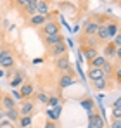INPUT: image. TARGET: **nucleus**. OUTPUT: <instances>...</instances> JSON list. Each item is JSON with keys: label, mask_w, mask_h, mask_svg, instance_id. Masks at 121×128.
Instances as JSON below:
<instances>
[{"label": "nucleus", "mask_w": 121, "mask_h": 128, "mask_svg": "<svg viewBox=\"0 0 121 128\" xmlns=\"http://www.w3.org/2000/svg\"><path fill=\"white\" fill-rule=\"evenodd\" d=\"M40 33L42 36H48V35H57L60 33V24L57 19H48L40 26Z\"/></svg>", "instance_id": "obj_1"}, {"label": "nucleus", "mask_w": 121, "mask_h": 128, "mask_svg": "<svg viewBox=\"0 0 121 128\" xmlns=\"http://www.w3.org/2000/svg\"><path fill=\"white\" fill-rule=\"evenodd\" d=\"M16 66V57L9 48H2V56H0V68L2 69H12Z\"/></svg>", "instance_id": "obj_2"}, {"label": "nucleus", "mask_w": 121, "mask_h": 128, "mask_svg": "<svg viewBox=\"0 0 121 128\" xmlns=\"http://www.w3.org/2000/svg\"><path fill=\"white\" fill-rule=\"evenodd\" d=\"M56 68L59 69L60 73H69V74H73L71 61H69L68 56H60V57H57V59H56Z\"/></svg>", "instance_id": "obj_3"}, {"label": "nucleus", "mask_w": 121, "mask_h": 128, "mask_svg": "<svg viewBox=\"0 0 121 128\" xmlns=\"http://www.w3.org/2000/svg\"><path fill=\"white\" fill-rule=\"evenodd\" d=\"M47 52H48V56H52V57H60V56H66V54H68V45H66V42L56 43V45L48 47V48H47Z\"/></svg>", "instance_id": "obj_4"}, {"label": "nucleus", "mask_w": 121, "mask_h": 128, "mask_svg": "<svg viewBox=\"0 0 121 128\" xmlns=\"http://www.w3.org/2000/svg\"><path fill=\"white\" fill-rule=\"evenodd\" d=\"M100 24H102L100 21H86L83 24V26H85V28H83V36H95Z\"/></svg>", "instance_id": "obj_5"}, {"label": "nucleus", "mask_w": 121, "mask_h": 128, "mask_svg": "<svg viewBox=\"0 0 121 128\" xmlns=\"http://www.w3.org/2000/svg\"><path fill=\"white\" fill-rule=\"evenodd\" d=\"M88 120H90V128H104L106 126V120L102 118L100 112H90L88 114Z\"/></svg>", "instance_id": "obj_6"}, {"label": "nucleus", "mask_w": 121, "mask_h": 128, "mask_svg": "<svg viewBox=\"0 0 121 128\" xmlns=\"http://www.w3.org/2000/svg\"><path fill=\"white\" fill-rule=\"evenodd\" d=\"M19 114L21 116H30V114H33V111H35V102L33 100H30V99H26V100H22L19 106Z\"/></svg>", "instance_id": "obj_7"}, {"label": "nucleus", "mask_w": 121, "mask_h": 128, "mask_svg": "<svg viewBox=\"0 0 121 128\" xmlns=\"http://www.w3.org/2000/svg\"><path fill=\"white\" fill-rule=\"evenodd\" d=\"M60 42H66V38H64V35H62V33L43 36V45H45L47 48H48V47H52V45H56V43H60Z\"/></svg>", "instance_id": "obj_8"}, {"label": "nucleus", "mask_w": 121, "mask_h": 128, "mask_svg": "<svg viewBox=\"0 0 121 128\" xmlns=\"http://www.w3.org/2000/svg\"><path fill=\"white\" fill-rule=\"evenodd\" d=\"M78 50H80L81 56H85V59H86V61H90L92 57H95V56L99 54L97 47H90V45H83V43H81V47L78 48Z\"/></svg>", "instance_id": "obj_9"}, {"label": "nucleus", "mask_w": 121, "mask_h": 128, "mask_svg": "<svg viewBox=\"0 0 121 128\" xmlns=\"http://www.w3.org/2000/svg\"><path fill=\"white\" fill-rule=\"evenodd\" d=\"M74 82H76L74 74H69V73H62V76L59 78V88H60V90H64V88H68V86L74 85Z\"/></svg>", "instance_id": "obj_10"}, {"label": "nucleus", "mask_w": 121, "mask_h": 128, "mask_svg": "<svg viewBox=\"0 0 121 128\" xmlns=\"http://www.w3.org/2000/svg\"><path fill=\"white\" fill-rule=\"evenodd\" d=\"M45 21H48V19H47V16H43V14H33V16L28 18V24L33 26V28H40Z\"/></svg>", "instance_id": "obj_11"}, {"label": "nucleus", "mask_w": 121, "mask_h": 128, "mask_svg": "<svg viewBox=\"0 0 121 128\" xmlns=\"http://www.w3.org/2000/svg\"><path fill=\"white\" fill-rule=\"evenodd\" d=\"M19 94H21L22 99H30V97L35 94V86H33V83L22 82V83H21V88H19Z\"/></svg>", "instance_id": "obj_12"}, {"label": "nucleus", "mask_w": 121, "mask_h": 128, "mask_svg": "<svg viewBox=\"0 0 121 128\" xmlns=\"http://www.w3.org/2000/svg\"><path fill=\"white\" fill-rule=\"evenodd\" d=\"M35 7H36V14L47 16L50 12V2L48 0H36L35 2Z\"/></svg>", "instance_id": "obj_13"}, {"label": "nucleus", "mask_w": 121, "mask_h": 128, "mask_svg": "<svg viewBox=\"0 0 121 128\" xmlns=\"http://www.w3.org/2000/svg\"><path fill=\"white\" fill-rule=\"evenodd\" d=\"M97 40H99V43H106L109 42V31H107V24L104 22V24H100L99 26V30H97Z\"/></svg>", "instance_id": "obj_14"}, {"label": "nucleus", "mask_w": 121, "mask_h": 128, "mask_svg": "<svg viewBox=\"0 0 121 128\" xmlns=\"http://www.w3.org/2000/svg\"><path fill=\"white\" fill-rule=\"evenodd\" d=\"M0 107H2L4 111H9V109L16 107V100L12 99L10 94H4V95H2V104H0Z\"/></svg>", "instance_id": "obj_15"}, {"label": "nucleus", "mask_w": 121, "mask_h": 128, "mask_svg": "<svg viewBox=\"0 0 121 128\" xmlns=\"http://www.w3.org/2000/svg\"><path fill=\"white\" fill-rule=\"evenodd\" d=\"M106 61H107V57H104L102 54H97L95 57H92L88 61V68H102L106 64Z\"/></svg>", "instance_id": "obj_16"}, {"label": "nucleus", "mask_w": 121, "mask_h": 128, "mask_svg": "<svg viewBox=\"0 0 121 128\" xmlns=\"http://www.w3.org/2000/svg\"><path fill=\"white\" fill-rule=\"evenodd\" d=\"M60 111H62V106H56V107H48L47 109V118L52 120V121H57L60 118Z\"/></svg>", "instance_id": "obj_17"}, {"label": "nucleus", "mask_w": 121, "mask_h": 128, "mask_svg": "<svg viewBox=\"0 0 121 128\" xmlns=\"http://www.w3.org/2000/svg\"><path fill=\"white\" fill-rule=\"evenodd\" d=\"M116 52H118V47L109 40V43H106V47H104V54L102 56L111 59V57H116Z\"/></svg>", "instance_id": "obj_18"}, {"label": "nucleus", "mask_w": 121, "mask_h": 128, "mask_svg": "<svg viewBox=\"0 0 121 128\" xmlns=\"http://www.w3.org/2000/svg\"><path fill=\"white\" fill-rule=\"evenodd\" d=\"M80 106L90 114V112H94L95 111V102H94V99L92 97H86V99H81L80 100Z\"/></svg>", "instance_id": "obj_19"}, {"label": "nucleus", "mask_w": 121, "mask_h": 128, "mask_svg": "<svg viewBox=\"0 0 121 128\" xmlns=\"http://www.w3.org/2000/svg\"><path fill=\"white\" fill-rule=\"evenodd\" d=\"M88 80L94 82V80H99V78H104V71L100 68H88V73H86Z\"/></svg>", "instance_id": "obj_20"}, {"label": "nucleus", "mask_w": 121, "mask_h": 128, "mask_svg": "<svg viewBox=\"0 0 121 128\" xmlns=\"http://www.w3.org/2000/svg\"><path fill=\"white\" fill-rule=\"evenodd\" d=\"M92 86H94L97 92L107 90V78L104 76V78H99V80H94V82H92Z\"/></svg>", "instance_id": "obj_21"}, {"label": "nucleus", "mask_w": 121, "mask_h": 128, "mask_svg": "<svg viewBox=\"0 0 121 128\" xmlns=\"http://www.w3.org/2000/svg\"><path fill=\"white\" fill-rule=\"evenodd\" d=\"M112 118H121V97H116L112 102Z\"/></svg>", "instance_id": "obj_22"}, {"label": "nucleus", "mask_w": 121, "mask_h": 128, "mask_svg": "<svg viewBox=\"0 0 121 128\" xmlns=\"http://www.w3.org/2000/svg\"><path fill=\"white\" fill-rule=\"evenodd\" d=\"M22 82H24V74H22L21 71H18V73H16V76H14V78H10V83H9V85L12 86V88H16V86H19Z\"/></svg>", "instance_id": "obj_23"}, {"label": "nucleus", "mask_w": 121, "mask_h": 128, "mask_svg": "<svg viewBox=\"0 0 121 128\" xmlns=\"http://www.w3.org/2000/svg\"><path fill=\"white\" fill-rule=\"evenodd\" d=\"M31 121H33L31 114H30V116H19V120H18L19 128H30V126H31Z\"/></svg>", "instance_id": "obj_24"}, {"label": "nucleus", "mask_w": 121, "mask_h": 128, "mask_svg": "<svg viewBox=\"0 0 121 128\" xmlns=\"http://www.w3.org/2000/svg\"><path fill=\"white\" fill-rule=\"evenodd\" d=\"M107 24V31H109V40H112L118 35V22H106Z\"/></svg>", "instance_id": "obj_25"}, {"label": "nucleus", "mask_w": 121, "mask_h": 128, "mask_svg": "<svg viewBox=\"0 0 121 128\" xmlns=\"http://www.w3.org/2000/svg\"><path fill=\"white\" fill-rule=\"evenodd\" d=\"M100 69L104 71V76H106V78H107V76L111 78V76H112V73H114V66H112L111 62H109V61H106V64L102 66Z\"/></svg>", "instance_id": "obj_26"}, {"label": "nucleus", "mask_w": 121, "mask_h": 128, "mask_svg": "<svg viewBox=\"0 0 121 128\" xmlns=\"http://www.w3.org/2000/svg\"><path fill=\"white\" fill-rule=\"evenodd\" d=\"M5 114H7V118L10 120V121H18L19 120V111L16 109V107H12V109H9V111H5Z\"/></svg>", "instance_id": "obj_27"}, {"label": "nucleus", "mask_w": 121, "mask_h": 128, "mask_svg": "<svg viewBox=\"0 0 121 128\" xmlns=\"http://www.w3.org/2000/svg\"><path fill=\"white\" fill-rule=\"evenodd\" d=\"M48 94H45V92H38L36 94V100L40 102V104H47V100H48Z\"/></svg>", "instance_id": "obj_28"}, {"label": "nucleus", "mask_w": 121, "mask_h": 128, "mask_svg": "<svg viewBox=\"0 0 121 128\" xmlns=\"http://www.w3.org/2000/svg\"><path fill=\"white\" fill-rule=\"evenodd\" d=\"M30 2H31V0H14V4H16V7H18L19 10H22V9H24Z\"/></svg>", "instance_id": "obj_29"}, {"label": "nucleus", "mask_w": 121, "mask_h": 128, "mask_svg": "<svg viewBox=\"0 0 121 128\" xmlns=\"http://www.w3.org/2000/svg\"><path fill=\"white\" fill-rule=\"evenodd\" d=\"M47 106H48V107L59 106V97H48V100H47Z\"/></svg>", "instance_id": "obj_30"}, {"label": "nucleus", "mask_w": 121, "mask_h": 128, "mask_svg": "<svg viewBox=\"0 0 121 128\" xmlns=\"http://www.w3.org/2000/svg\"><path fill=\"white\" fill-rule=\"evenodd\" d=\"M109 128H121V118H112L109 123Z\"/></svg>", "instance_id": "obj_31"}, {"label": "nucleus", "mask_w": 121, "mask_h": 128, "mask_svg": "<svg viewBox=\"0 0 121 128\" xmlns=\"http://www.w3.org/2000/svg\"><path fill=\"white\" fill-rule=\"evenodd\" d=\"M57 121H52V120H47L45 121V125H43V128H57V125H56Z\"/></svg>", "instance_id": "obj_32"}, {"label": "nucleus", "mask_w": 121, "mask_h": 128, "mask_svg": "<svg viewBox=\"0 0 121 128\" xmlns=\"http://www.w3.org/2000/svg\"><path fill=\"white\" fill-rule=\"evenodd\" d=\"M12 99H14L16 102H18V100H22V97H21V94L18 92V90H14V92H12Z\"/></svg>", "instance_id": "obj_33"}, {"label": "nucleus", "mask_w": 121, "mask_h": 128, "mask_svg": "<svg viewBox=\"0 0 121 128\" xmlns=\"http://www.w3.org/2000/svg\"><path fill=\"white\" fill-rule=\"evenodd\" d=\"M112 43H114L116 47H121V36H120V35H116V36H114V42H112Z\"/></svg>", "instance_id": "obj_34"}, {"label": "nucleus", "mask_w": 121, "mask_h": 128, "mask_svg": "<svg viewBox=\"0 0 121 128\" xmlns=\"http://www.w3.org/2000/svg\"><path fill=\"white\" fill-rule=\"evenodd\" d=\"M2 95H4V92L0 90V104H2Z\"/></svg>", "instance_id": "obj_35"}, {"label": "nucleus", "mask_w": 121, "mask_h": 128, "mask_svg": "<svg viewBox=\"0 0 121 128\" xmlns=\"http://www.w3.org/2000/svg\"><path fill=\"white\" fill-rule=\"evenodd\" d=\"M0 76H4V71H2V69H0Z\"/></svg>", "instance_id": "obj_36"}, {"label": "nucleus", "mask_w": 121, "mask_h": 128, "mask_svg": "<svg viewBox=\"0 0 121 128\" xmlns=\"http://www.w3.org/2000/svg\"><path fill=\"white\" fill-rule=\"evenodd\" d=\"M0 56H2V47H0Z\"/></svg>", "instance_id": "obj_37"}, {"label": "nucleus", "mask_w": 121, "mask_h": 128, "mask_svg": "<svg viewBox=\"0 0 121 128\" xmlns=\"http://www.w3.org/2000/svg\"><path fill=\"white\" fill-rule=\"evenodd\" d=\"M68 2H69V0H68Z\"/></svg>", "instance_id": "obj_38"}, {"label": "nucleus", "mask_w": 121, "mask_h": 128, "mask_svg": "<svg viewBox=\"0 0 121 128\" xmlns=\"http://www.w3.org/2000/svg\"><path fill=\"white\" fill-rule=\"evenodd\" d=\"M0 43H2V42H0Z\"/></svg>", "instance_id": "obj_39"}]
</instances>
